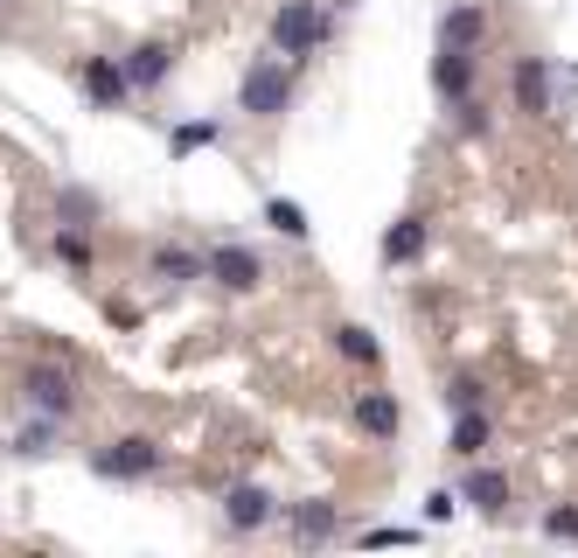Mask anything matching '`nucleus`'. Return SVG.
I'll return each mask as SVG.
<instances>
[{"label":"nucleus","instance_id":"nucleus-23","mask_svg":"<svg viewBox=\"0 0 578 558\" xmlns=\"http://www.w3.org/2000/svg\"><path fill=\"white\" fill-rule=\"evenodd\" d=\"M335 342H342V356H356V363H377V356H383L370 329H335Z\"/></svg>","mask_w":578,"mask_h":558},{"label":"nucleus","instance_id":"nucleus-14","mask_svg":"<svg viewBox=\"0 0 578 558\" xmlns=\"http://www.w3.org/2000/svg\"><path fill=\"white\" fill-rule=\"evenodd\" d=\"M147 265H153V280H167V286L203 280V252H182V244H161V252H153Z\"/></svg>","mask_w":578,"mask_h":558},{"label":"nucleus","instance_id":"nucleus-10","mask_svg":"<svg viewBox=\"0 0 578 558\" xmlns=\"http://www.w3.org/2000/svg\"><path fill=\"white\" fill-rule=\"evenodd\" d=\"M432 84H439V99H447V105H460V99H474V49H447V43H439Z\"/></svg>","mask_w":578,"mask_h":558},{"label":"nucleus","instance_id":"nucleus-4","mask_svg":"<svg viewBox=\"0 0 578 558\" xmlns=\"http://www.w3.org/2000/svg\"><path fill=\"white\" fill-rule=\"evenodd\" d=\"M91 468H99L105 482H147V475L161 468V440L126 433V440H112V447H99V454H91Z\"/></svg>","mask_w":578,"mask_h":558},{"label":"nucleus","instance_id":"nucleus-22","mask_svg":"<svg viewBox=\"0 0 578 558\" xmlns=\"http://www.w3.org/2000/svg\"><path fill=\"white\" fill-rule=\"evenodd\" d=\"M175 153H196V147H217V119H188V126H175V140H167Z\"/></svg>","mask_w":578,"mask_h":558},{"label":"nucleus","instance_id":"nucleus-11","mask_svg":"<svg viewBox=\"0 0 578 558\" xmlns=\"http://www.w3.org/2000/svg\"><path fill=\"white\" fill-rule=\"evenodd\" d=\"M356 426L370 433V440H397V426H404L397 398H391V391H362V398H356Z\"/></svg>","mask_w":578,"mask_h":558},{"label":"nucleus","instance_id":"nucleus-12","mask_svg":"<svg viewBox=\"0 0 578 558\" xmlns=\"http://www.w3.org/2000/svg\"><path fill=\"white\" fill-rule=\"evenodd\" d=\"M481 35H488V14L467 8V0L447 8V22H439V43H447V49H481Z\"/></svg>","mask_w":578,"mask_h":558},{"label":"nucleus","instance_id":"nucleus-5","mask_svg":"<svg viewBox=\"0 0 578 558\" xmlns=\"http://www.w3.org/2000/svg\"><path fill=\"white\" fill-rule=\"evenodd\" d=\"M203 280H217L223 294H252V286L265 280V259L252 252V244H217V252L203 259Z\"/></svg>","mask_w":578,"mask_h":558},{"label":"nucleus","instance_id":"nucleus-9","mask_svg":"<svg viewBox=\"0 0 578 558\" xmlns=\"http://www.w3.org/2000/svg\"><path fill=\"white\" fill-rule=\"evenodd\" d=\"M516 112H530V119L551 112V64L544 56H516Z\"/></svg>","mask_w":578,"mask_h":558},{"label":"nucleus","instance_id":"nucleus-15","mask_svg":"<svg viewBox=\"0 0 578 558\" xmlns=\"http://www.w3.org/2000/svg\"><path fill=\"white\" fill-rule=\"evenodd\" d=\"M488 433H495V426H488V412H481V406H467V412L453 419V454H460V460H481Z\"/></svg>","mask_w":578,"mask_h":558},{"label":"nucleus","instance_id":"nucleus-1","mask_svg":"<svg viewBox=\"0 0 578 558\" xmlns=\"http://www.w3.org/2000/svg\"><path fill=\"white\" fill-rule=\"evenodd\" d=\"M327 35H335V14H327L321 0H286L273 14V49L279 56H314Z\"/></svg>","mask_w":578,"mask_h":558},{"label":"nucleus","instance_id":"nucleus-19","mask_svg":"<svg viewBox=\"0 0 578 558\" xmlns=\"http://www.w3.org/2000/svg\"><path fill=\"white\" fill-rule=\"evenodd\" d=\"M265 224H273L279 238H307V230H314V224H307V209H300V203H286V196L265 203Z\"/></svg>","mask_w":578,"mask_h":558},{"label":"nucleus","instance_id":"nucleus-20","mask_svg":"<svg viewBox=\"0 0 578 558\" xmlns=\"http://www.w3.org/2000/svg\"><path fill=\"white\" fill-rule=\"evenodd\" d=\"M56 426H63V419H43V412H35V426H22V433L8 440V447L22 454V460H28V454H49V440H56Z\"/></svg>","mask_w":578,"mask_h":558},{"label":"nucleus","instance_id":"nucleus-18","mask_svg":"<svg viewBox=\"0 0 578 558\" xmlns=\"http://www.w3.org/2000/svg\"><path fill=\"white\" fill-rule=\"evenodd\" d=\"M502 496H509V482H502L495 468H474V475H467V503H474V510H502Z\"/></svg>","mask_w":578,"mask_h":558},{"label":"nucleus","instance_id":"nucleus-8","mask_svg":"<svg viewBox=\"0 0 578 558\" xmlns=\"http://www.w3.org/2000/svg\"><path fill=\"white\" fill-rule=\"evenodd\" d=\"M119 70H126V84H132V91H161V84H167V70H175V49H167V43H140V49H126V56H119Z\"/></svg>","mask_w":578,"mask_h":558},{"label":"nucleus","instance_id":"nucleus-7","mask_svg":"<svg viewBox=\"0 0 578 558\" xmlns=\"http://www.w3.org/2000/svg\"><path fill=\"white\" fill-rule=\"evenodd\" d=\"M273 516H279V496L258 489V482H238V489L223 496V524H230V531H265Z\"/></svg>","mask_w":578,"mask_h":558},{"label":"nucleus","instance_id":"nucleus-21","mask_svg":"<svg viewBox=\"0 0 578 558\" xmlns=\"http://www.w3.org/2000/svg\"><path fill=\"white\" fill-rule=\"evenodd\" d=\"M56 209H63V224H99V196H91V189H63Z\"/></svg>","mask_w":578,"mask_h":558},{"label":"nucleus","instance_id":"nucleus-2","mask_svg":"<svg viewBox=\"0 0 578 558\" xmlns=\"http://www.w3.org/2000/svg\"><path fill=\"white\" fill-rule=\"evenodd\" d=\"M22 398H28L43 419H70L77 406H84V391H77L70 363H28V371H22Z\"/></svg>","mask_w":578,"mask_h":558},{"label":"nucleus","instance_id":"nucleus-25","mask_svg":"<svg viewBox=\"0 0 578 558\" xmlns=\"http://www.w3.org/2000/svg\"><path fill=\"white\" fill-rule=\"evenodd\" d=\"M544 531H551V537H578V510H551Z\"/></svg>","mask_w":578,"mask_h":558},{"label":"nucleus","instance_id":"nucleus-6","mask_svg":"<svg viewBox=\"0 0 578 558\" xmlns=\"http://www.w3.org/2000/svg\"><path fill=\"white\" fill-rule=\"evenodd\" d=\"M77 84H84V99L99 105V112H119L132 99V84H126V70H119V56H91L84 70H77Z\"/></svg>","mask_w":578,"mask_h":558},{"label":"nucleus","instance_id":"nucleus-16","mask_svg":"<svg viewBox=\"0 0 578 558\" xmlns=\"http://www.w3.org/2000/svg\"><path fill=\"white\" fill-rule=\"evenodd\" d=\"M56 259H63L70 273H91V265H99V244H91L77 224H63V230H56Z\"/></svg>","mask_w":578,"mask_h":558},{"label":"nucleus","instance_id":"nucleus-3","mask_svg":"<svg viewBox=\"0 0 578 558\" xmlns=\"http://www.w3.org/2000/svg\"><path fill=\"white\" fill-rule=\"evenodd\" d=\"M286 99H293V70H286L279 56H258V64L244 70V84H238V105L252 112V119H279Z\"/></svg>","mask_w":578,"mask_h":558},{"label":"nucleus","instance_id":"nucleus-13","mask_svg":"<svg viewBox=\"0 0 578 558\" xmlns=\"http://www.w3.org/2000/svg\"><path fill=\"white\" fill-rule=\"evenodd\" d=\"M418 252H426V217H397L383 230V265H412Z\"/></svg>","mask_w":578,"mask_h":558},{"label":"nucleus","instance_id":"nucleus-17","mask_svg":"<svg viewBox=\"0 0 578 558\" xmlns=\"http://www.w3.org/2000/svg\"><path fill=\"white\" fill-rule=\"evenodd\" d=\"M293 537H300V545L335 537V510H327V503H300V510H293Z\"/></svg>","mask_w":578,"mask_h":558},{"label":"nucleus","instance_id":"nucleus-24","mask_svg":"<svg viewBox=\"0 0 578 558\" xmlns=\"http://www.w3.org/2000/svg\"><path fill=\"white\" fill-rule=\"evenodd\" d=\"M447 406H453V412L481 406V384H474V377H453V384H447Z\"/></svg>","mask_w":578,"mask_h":558}]
</instances>
